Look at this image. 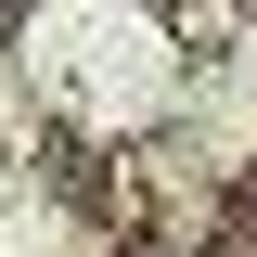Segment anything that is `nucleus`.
I'll list each match as a JSON object with an SVG mask.
<instances>
[{"label":"nucleus","instance_id":"1","mask_svg":"<svg viewBox=\"0 0 257 257\" xmlns=\"http://www.w3.org/2000/svg\"><path fill=\"white\" fill-rule=\"evenodd\" d=\"M13 13H26V0H0V26H13Z\"/></svg>","mask_w":257,"mask_h":257}]
</instances>
